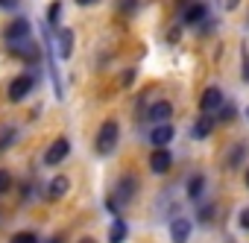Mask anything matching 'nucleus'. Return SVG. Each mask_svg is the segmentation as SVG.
<instances>
[{
    "label": "nucleus",
    "mask_w": 249,
    "mask_h": 243,
    "mask_svg": "<svg viewBox=\"0 0 249 243\" xmlns=\"http://www.w3.org/2000/svg\"><path fill=\"white\" fill-rule=\"evenodd\" d=\"M117 138H120V126L114 123V120H106V123L100 126L97 132V141H94V150L100 156H111L117 150Z\"/></svg>",
    "instance_id": "f257e3e1"
},
{
    "label": "nucleus",
    "mask_w": 249,
    "mask_h": 243,
    "mask_svg": "<svg viewBox=\"0 0 249 243\" xmlns=\"http://www.w3.org/2000/svg\"><path fill=\"white\" fill-rule=\"evenodd\" d=\"M68 156H71V141H68V138H56V141L47 147V153H44V164H47V167H56V164H62Z\"/></svg>",
    "instance_id": "f03ea898"
},
{
    "label": "nucleus",
    "mask_w": 249,
    "mask_h": 243,
    "mask_svg": "<svg viewBox=\"0 0 249 243\" xmlns=\"http://www.w3.org/2000/svg\"><path fill=\"white\" fill-rule=\"evenodd\" d=\"M33 88H36V76H30V73L15 76V79L9 82V100H12V103H21Z\"/></svg>",
    "instance_id": "7ed1b4c3"
},
{
    "label": "nucleus",
    "mask_w": 249,
    "mask_h": 243,
    "mask_svg": "<svg viewBox=\"0 0 249 243\" xmlns=\"http://www.w3.org/2000/svg\"><path fill=\"white\" fill-rule=\"evenodd\" d=\"M9 50H12V56H18V59H30V62H38V59H41V50H38L36 38L12 41V44H9Z\"/></svg>",
    "instance_id": "20e7f679"
},
{
    "label": "nucleus",
    "mask_w": 249,
    "mask_h": 243,
    "mask_svg": "<svg viewBox=\"0 0 249 243\" xmlns=\"http://www.w3.org/2000/svg\"><path fill=\"white\" fill-rule=\"evenodd\" d=\"M24 38H33V27L27 18H15L9 27H6V44L12 41H24Z\"/></svg>",
    "instance_id": "39448f33"
},
{
    "label": "nucleus",
    "mask_w": 249,
    "mask_h": 243,
    "mask_svg": "<svg viewBox=\"0 0 249 243\" xmlns=\"http://www.w3.org/2000/svg\"><path fill=\"white\" fill-rule=\"evenodd\" d=\"M220 105H223V91L220 88H205L202 97H199V111L202 114H214Z\"/></svg>",
    "instance_id": "423d86ee"
},
{
    "label": "nucleus",
    "mask_w": 249,
    "mask_h": 243,
    "mask_svg": "<svg viewBox=\"0 0 249 243\" xmlns=\"http://www.w3.org/2000/svg\"><path fill=\"white\" fill-rule=\"evenodd\" d=\"M170 114H173V105L167 103V100H159V103H153L150 105V111H147V120L156 126V123H167L170 120Z\"/></svg>",
    "instance_id": "0eeeda50"
},
{
    "label": "nucleus",
    "mask_w": 249,
    "mask_h": 243,
    "mask_svg": "<svg viewBox=\"0 0 249 243\" xmlns=\"http://www.w3.org/2000/svg\"><path fill=\"white\" fill-rule=\"evenodd\" d=\"M191 220H185V217H176L173 223H170V240L173 243H188V237H191Z\"/></svg>",
    "instance_id": "6e6552de"
},
{
    "label": "nucleus",
    "mask_w": 249,
    "mask_h": 243,
    "mask_svg": "<svg viewBox=\"0 0 249 243\" xmlns=\"http://www.w3.org/2000/svg\"><path fill=\"white\" fill-rule=\"evenodd\" d=\"M170 164H173V156H170L164 147H159V150L150 156V170H153V173H167Z\"/></svg>",
    "instance_id": "1a4fd4ad"
},
{
    "label": "nucleus",
    "mask_w": 249,
    "mask_h": 243,
    "mask_svg": "<svg viewBox=\"0 0 249 243\" xmlns=\"http://www.w3.org/2000/svg\"><path fill=\"white\" fill-rule=\"evenodd\" d=\"M173 135H176V132H173L170 123H156L153 132H150V141H153L156 147H167V144L173 141Z\"/></svg>",
    "instance_id": "9d476101"
},
{
    "label": "nucleus",
    "mask_w": 249,
    "mask_h": 243,
    "mask_svg": "<svg viewBox=\"0 0 249 243\" xmlns=\"http://www.w3.org/2000/svg\"><path fill=\"white\" fill-rule=\"evenodd\" d=\"M214 132V117L211 114H199V120L191 126V135L196 138V141H202V138H208Z\"/></svg>",
    "instance_id": "9b49d317"
},
{
    "label": "nucleus",
    "mask_w": 249,
    "mask_h": 243,
    "mask_svg": "<svg viewBox=\"0 0 249 243\" xmlns=\"http://www.w3.org/2000/svg\"><path fill=\"white\" fill-rule=\"evenodd\" d=\"M56 41H59V56L71 59V53H73V33L68 27H59L56 30Z\"/></svg>",
    "instance_id": "f8f14e48"
},
{
    "label": "nucleus",
    "mask_w": 249,
    "mask_h": 243,
    "mask_svg": "<svg viewBox=\"0 0 249 243\" xmlns=\"http://www.w3.org/2000/svg\"><path fill=\"white\" fill-rule=\"evenodd\" d=\"M68 188H71V182H68V176H56V179L50 182V188H47V199H50V202H56V199H62V196L68 193Z\"/></svg>",
    "instance_id": "ddd939ff"
},
{
    "label": "nucleus",
    "mask_w": 249,
    "mask_h": 243,
    "mask_svg": "<svg viewBox=\"0 0 249 243\" xmlns=\"http://www.w3.org/2000/svg\"><path fill=\"white\" fill-rule=\"evenodd\" d=\"M205 15H208V6H205V3H191V6L185 9L182 21H185V24H199V21H205Z\"/></svg>",
    "instance_id": "4468645a"
},
{
    "label": "nucleus",
    "mask_w": 249,
    "mask_h": 243,
    "mask_svg": "<svg viewBox=\"0 0 249 243\" xmlns=\"http://www.w3.org/2000/svg\"><path fill=\"white\" fill-rule=\"evenodd\" d=\"M126 237H129V226L123 220H114L111 228H108V243H123Z\"/></svg>",
    "instance_id": "2eb2a0df"
},
{
    "label": "nucleus",
    "mask_w": 249,
    "mask_h": 243,
    "mask_svg": "<svg viewBox=\"0 0 249 243\" xmlns=\"http://www.w3.org/2000/svg\"><path fill=\"white\" fill-rule=\"evenodd\" d=\"M135 193H138L135 176H123V179H120V188H117V196H120V199H132Z\"/></svg>",
    "instance_id": "dca6fc26"
},
{
    "label": "nucleus",
    "mask_w": 249,
    "mask_h": 243,
    "mask_svg": "<svg viewBox=\"0 0 249 243\" xmlns=\"http://www.w3.org/2000/svg\"><path fill=\"white\" fill-rule=\"evenodd\" d=\"M202 191H205V176H191V182H188V196H191V199H199Z\"/></svg>",
    "instance_id": "f3484780"
},
{
    "label": "nucleus",
    "mask_w": 249,
    "mask_h": 243,
    "mask_svg": "<svg viewBox=\"0 0 249 243\" xmlns=\"http://www.w3.org/2000/svg\"><path fill=\"white\" fill-rule=\"evenodd\" d=\"M59 21H62V3H59V0H53V3L47 6V24L53 30H59Z\"/></svg>",
    "instance_id": "a211bd4d"
},
{
    "label": "nucleus",
    "mask_w": 249,
    "mask_h": 243,
    "mask_svg": "<svg viewBox=\"0 0 249 243\" xmlns=\"http://www.w3.org/2000/svg\"><path fill=\"white\" fill-rule=\"evenodd\" d=\"M243 156H246V147H243V144H234L231 153H229V158H226V164H229V167H237Z\"/></svg>",
    "instance_id": "6ab92c4d"
},
{
    "label": "nucleus",
    "mask_w": 249,
    "mask_h": 243,
    "mask_svg": "<svg viewBox=\"0 0 249 243\" xmlns=\"http://www.w3.org/2000/svg\"><path fill=\"white\" fill-rule=\"evenodd\" d=\"M9 243H38V237H36L33 231H18V234H12Z\"/></svg>",
    "instance_id": "aec40b11"
},
{
    "label": "nucleus",
    "mask_w": 249,
    "mask_h": 243,
    "mask_svg": "<svg viewBox=\"0 0 249 243\" xmlns=\"http://www.w3.org/2000/svg\"><path fill=\"white\" fill-rule=\"evenodd\" d=\"M12 188V176H9V170H0V193H6Z\"/></svg>",
    "instance_id": "412c9836"
},
{
    "label": "nucleus",
    "mask_w": 249,
    "mask_h": 243,
    "mask_svg": "<svg viewBox=\"0 0 249 243\" xmlns=\"http://www.w3.org/2000/svg\"><path fill=\"white\" fill-rule=\"evenodd\" d=\"M220 6H223V12H234L240 6V0H220Z\"/></svg>",
    "instance_id": "4be33fe9"
},
{
    "label": "nucleus",
    "mask_w": 249,
    "mask_h": 243,
    "mask_svg": "<svg viewBox=\"0 0 249 243\" xmlns=\"http://www.w3.org/2000/svg\"><path fill=\"white\" fill-rule=\"evenodd\" d=\"M237 220H240V228H243V231H249V208H243Z\"/></svg>",
    "instance_id": "5701e85b"
},
{
    "label": "nucleus",
    "mask_w": 249,
    "mask_h": 243,
    "mask_svg": "<svg viewBox=\"0 0 249 243\" xmlns=\"http://www.w3.org/2000/svg\"><path fill=\"white\" fill-rule=\"evenodd\" d=\"M211 214H214V208H211V205H205V208L199 211V223H208V220H211Z\"/></svg>",
    "instance_id": "b1692460"
},
{
    "label": "nucleus",
    "mask_w": 249,
    "mask_h": 243,
    "mask_svg": "<svg viewBox=\"0 0 249 243\" xmlns=\"http://www.w3.org/2000/svg\"><path fill=\"white\" fill-rule=\"evenodd\" d=\"M18 0H0V9H15Z\"/></svg>",
    "instance_id": "393cba45"
},
{
    "label": "nucleus",
    "mask_w": 249,
    "mask_h": 243,
    "mask_svg": "<svg viewBox=\"0 0 249 243\" xmlns=\"http://www.w3.org/2000/svg\"><path fill=\"white\" fill-rule=\"evenodd\" d=\"M243 79L249 82V59H246V65H243Z\"/></svg>",
    "instance_id": "a878e982"
},
{
    "label": "nucleus",
    "mask_w": 249,
    "mask_h": 243,
    "mask_svg": "<svg viewBox=\"0 0 249 243\" xmlns=\"http://www.w3.org/2000/svg\"><path fill=\"white\" fill-rule=\"evenodd\" d=\"M79 6H91V3H97V0H76Z\"/></svg>",
    "instance_id": "bb28decb"
},
{
    "label": "nucleus",
    "mask_w": 249,
    "mask_h": 243,
    "mask_svg": "<svg viewBox=\"0 0 249 243\" xmlns=\"http://www.w3.org/2000/svg\"><path fill=\"white\" fill-rule=\"evenodd\" d=\"M50 243H65V240H62V234H59V237H50Z\"/></svg>",
    "instance_id": "cd10ccee"
},
{
    "label": "nucleus",
    "mask_w": 249,
    "mask_h": 243,
    "mask_svg": "<svg viewBox=\"0 0 249 243\" xmlns=\"http://www.w3.org/2000/svg\"><path fill=\"white\" fill-rule=\"evenodd\" d=\"M76 243H97V240H91V237H82V240H76Z\"/></svg>",
    "instance_id": "c85d7f7f"
},
{
    "label": "nucleus",
    "mask_w": 249,
    "mask_h": 243,
    "mask_svg": "<svg viewBox=\"0 0 249 243\" xmlns=\"http://www.w3.org/2000/svg\"><path fill=\"white\" fill-rule=\"evenodd\" d=\"M243 182H246V188H249V170H246V179H243Z\"/></svg>",
    "instance_id": "c756f323"
},
{
    "label": "nucleus",
    "mask_w": 249,
    "mask_h": 243,
    "mask_svg": "<svg viewBox=\"0 0 249 243\" xmlns=\"http://www.w3.org/2000/svg\"><path fill=\"white\" fill-rule=\"evenodd\" d=\"M246 117H249V105H246Z\"/></svg>",
    "instance_id": "7c9ffc66"
}]
</instances>
